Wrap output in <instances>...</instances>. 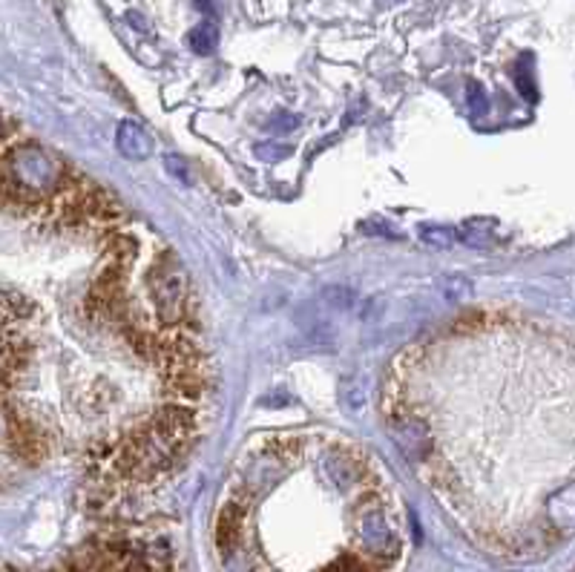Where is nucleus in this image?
<instances>
[{
	"mask_svg": "<svg viewBox=\"0 0 575 572\" xmlns=\"http://www.w3.org/2000/svg\"><path fill=\"white\" fill-rule=\"evenodd\" d=\"M6 193L15 199H46L64 185V164L41 147H18L6 158Z\"/></svg>",
	"mask_w": 575,
	"mask_h": 572,
	"instance_id": "obj_1",
	"label": "nucleus"
},
{
	"mask_svg": "<svg viewBox=\"0 0 575 572\" xmlns=\"http://www.w3.org/2000/svg\"><path fill=\"white\" fill-rule=\"evenodd\" d=\"M156 311L164 322H179L188 311V276L173 253H164L150 271Z\"/></svg>",
	"mask_w": 575,
	"mask_h": 572,
	"instance_id": "obj_2",
	"label": "nucleus"
},
{
	"mask_svg": "<svg viewBox=\"0 0 575 572\" xmlns=\"http://www.w3.org/2000/svg\"><path fill=\"white\" fill-rule=\"evenodd\" d=\"M357 535H360V541L363 546L369 550L371 555L377 558H391V555H397V538H395V532L388 529V523L383 518L380 509H365V512L360 515V523H357Z\"/></svg>",
	"mask_w": 575,
	"mask_h": 572,
	"instance_id": "obj_3",
	"label": "nucleus"
},
{
	"mask_svg": "<svg viewBox=\"0 0 575 572\" xmlns=\"http://www.w3.org/2000/svg\"><path fill=\"white\" fill-rule=\"evenodd\" d=\"M391 437L400 446V452L406 455L409 460H423L429 457L432 452V432L426 429L420 420L414 417H397L391 420Z\"/></svg>",
	"mask_w": 575,
	"mask_h": 572,
	"instance_id": "obj_4",
	"label": "nucleus"
},
{
	"mask_svg": "<svg viewBox=\"0 0 575 572\" xmlns=\"http://www.w3.org/2000/svg\"><path fill=\"white\" fill-rule=\"evenodd\" d=\"M242 518H244V506L236 501V504H228L222 509V515H219V523H216V544H219V552L225 558L230 552H236L239 546V538H242Z\"/></svg>",
	"mask_w": 575,
	"mask_h": 572,
	"instance_id": "obj_5",
	"label": "nucleus"
},
{
	"mask_svg": "<svg viewBox=\"0 0 575 572\" xmlns=\"http://www.w3.org/2000/svg\"><path fill=\"white\" fill-rule=\"evenodd\" d=\"M118 153L124 158H147L153 153V139L147 136V130L136 121H121L116 132Z\"/></svg>",
	"mask_w": 575,
	"mask_h": 572,
	"instance_id": "obj_6",
	"label": "nucleus"
},
{
	"mask_svg": "<svg viewBox=\"0 0 575 572\" xmlns=\"http://www.w3.org/2000/svg\"><path fill=\"white\" fill-rule=\"evenodd\" d=\"M323 469L339 489H348L351 483H357L363 478V464L351 452H328L323 457Z\"/></svg>",
	"mask_w": 575,
	"mask_h": 572,
	"instance_id": "obj_7",
	"label": "nucleus"
},
{
	"mask_svg": "<svg viewBox=\"0 0 575 572\" xmlns=\"http://www.w3.org/2000/svg\"><path fill=\"white\" fill-rule=\"evenodd\" d=\"M188 44H190V50H193L196 55H211V52L216 50V46H219V29H216V23L204 20V23H199L196 29H190Z\"/></svg>",
	"mask_w": 575,
	"mask_h": 572,
	"instance_id": "obj_8",
	"label": "nucleus"
},
{
	"mask_svg": "<svg viewBox=\"0 0 575 572\" xmlns=\"http://www.w3.org/2000/svg\"><path fill=\"white\" fill-rule=\"evenodd\" d=\"M512 72H515L518 92H521L527 101H535L538 92H535V75H532V60H530V55L518 58V64H515V69H512Z\"/></svg>",
	"mask_w": 575,
	"mask_h": 572,
	"instance_id": "obj_9",
	"label": "nucleus"
},
{
	"mask_svg": "<svg viewBox=\"0 0 575 572\" xmlns=\"http://www.w3.org/2000/svg\"><path fill=\"white\" fill-rule=\"evenodd\" d=\"M489 230H492V225H483L481 218H475V222H467L460 230H455V236L467 242L469 248H486V242L492 239Z\"/></svg>",
	"mask_w": 575,
	"mask_h": 572,
	"instance_id": "obj_10",
	"label": "nucleus"
},
{
	"mask_svg": "<svg viewBox=\"0 0 575 572\" xmlns=\"http://www.w3.org/2000/svg\"><path fill=\"white\" fill-rule=\"evenodd\" d=\"M420 239L426 242V245H432V248H451L455 245V230L451 227H440V225H423L420 227Z\"/></svg>",
	"mask_w": 575,
	"mask_h": 572,
	"instance_id": "obj_11",
	"label": "nucleus"
},
{
	"mask_svg": "<svg viewBox=\"0 0 575 572\" xmlns=\"http://www.w3.org/2000/svg\"><path fill=\"white\" fill-rule=\"evenodd\" d=\"M467 104L475 115H481L486 113V107H489V99H486V90L481 87L478 81H469V87H467Z\"/></svg>",
	"mask_w": 575,
	"mask_h": 572,
	"instance_id": "obj_12",
	"label": "nucleus"
},
{
	"mask_svg": "<svg viewBox=\"0 0 575 572\" xmlns=\"http://www.w3.org/2000/svg\"><path fill=\"white\" fill-rule=\"evenodd\" d=\"M293 150L288 144H256V155L262 158V162H285Z\"/></svg>",
	"mask_w": 575,
	"mask_h": 572,
	"instance_id": "obj_13",
	"label": "nucleus"
},
{
	"mask_svg": "<svg viewBox=\"0 0 575 572\" xmlns=\"http://www.w3.org/2000/svg\"><path fill=\"white\" fill-rule=\"evenodd\" d=\"M164 170H167V173L173 176V179L185 181V185L190 181V167H188L185 158L176 155V153H167V155H164Z\"/></svg>",
	"mask_w": 575,
	"mask_h": 572,
	"instance_id": "obj_14",
	"label": "nucleus"
},
{
	"mask_svg": "<svg viewBox=\"0 0 575 572\" xmlns=\"http://www.w3.org/2000/svg\"><path fill=\"white\" fill-rule=\"evenodd\" d=\"M297 127H299V115H293V113H279V115H274L271 121H268V130H271V132H291Z\"/></svg>",
	"mask_w": 575,
	"mask_h": 572,
	"instance_id": "obj_15",
	"label": "nucleus"
},
{
	"mask_svg": "<svg viewBox=\"0 0 575 572\" xmlns=\"http://www.w3.org/2000/svg\"><path fill=\"white\" fill-rule=\"evenodd\" d=\"M363 230H365V234H383V236H391V239H400L397 230H388V227L380 222V218H374V222H365Z\"/></svg>",
	"mask_w": 575,
	"mask_h": 572,
	"instance_id": "obj_16",
	"label": "nucleus"
},
{
	"mask_svg": "<svg viewBox=\"0 0 575 572\" xmlns=\"http://www.w3.org/2000/svg\"><path fill=\"white\" fill-rule=\"evenodd\" d=\"M328 572H363V567L357 564V561H351V567H346V564H339V567H331Z\"/></svg>",
	"mask_w": 575,
	"mask_h": 572,
	"instance_id": "obj_17",
	"label": "nucleus"
},
{
	"mask_svg": "<svg viewBox=\"0 0 575 572\" xmlns=\"http://www.w3.org/2000/svg\"><path fill=\"white\" fill-rule=\"evenodd\" d=\"M127 18H130V23H136L139 29H147V20H144V18H139V12H130Z\"/></svg>",
	"mask_w": 575,
	"mask_h": 572,
	"instance_id": "obj_18",
	"label": "nucleus"
},
{
	"mask_svg": "<svg viewBox=\"0 0 575 572\" xmlns=\"http://www.w3.org/2000/svg\"><path fill=\"white\" fill-rule=\"evenodd\" d=\"M0 132H4V118H0Z\"/></svg>",
	"mask_w": 575,
	"mask_h": 572,
	"instance_id": "obj_19",
	"label": "nucleus"
}]
</instances>
